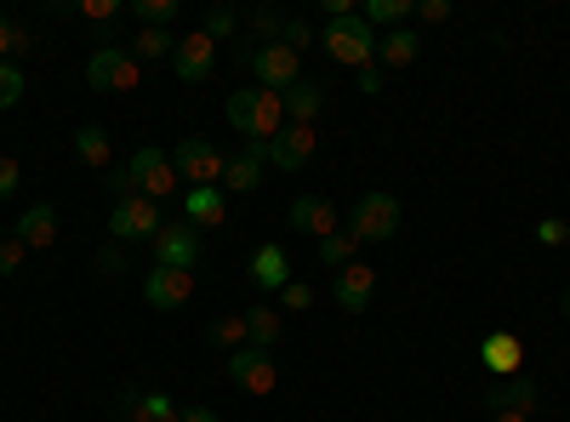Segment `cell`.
Listing matches in <instances>:
<instances>
[{
    "mask_svg": "<svg viewBox=\"0 0 570 422\" xmlns=\"http://www.w3.org/2000/svg\"><path fill=\"white\" fill-rule=\"evenodd\" d=\"M320 52H325L331 63L371 69V63H376V29H371L360 12H348V18H331V23H325V35H320Z\"/></svg>",
    "mask_w": 570,
    "mask_h": 422,
    "instance_id": "obj_1",
    "label": "cell"
},
{
    "mask_svg": "<svg viewBox=\"0 0 570 422\" xmlns=\"http://www.w3.org/2000/svg\"><path fill=\"white\" fill-rule=\"evenodd\" d=\"M86 86H91V91H137V86H142V63L131 58V46L104 40L98 52L86 58Z\"/></svg>",
    "mask_w": 570,
    "mask_h": 422,
    "instance_id": "obj_2",
    "label": "cell"
},
{
    "mask_svg": "<svg viewBox=\"0 0 570 422\" xmlns=\"http://www.w3.org/2000/svg\"><path fill=\"white\" fill-rule=\"evenodd\" d=\"M171 166H177V183H195V189H223V155L217 144H206V137H183V144L171 149Z\"/></svg>",
    "mask_w": 570,
    "mask_h": 422,
    "instance_id": "obj_3",
    "label": "cell"
},
{
    "mask_svg": "<svg viewBox=\"0 0 570 422\" xmlns=\"http://www.w3.org/2000/svg\"><path fill=\"white\" fill-rule=\"evenodd\" d=\"M166 228V217H160V200H149V195H131V200H120L115 212H109V234L126 246V241H149L155 246V234Z\"/></svg>",
    "mask_w": 570,
    "mask_h": 422,
    "instance_id": "obj_4",
    "label": "cell"
},
{
    "mask_svg": "<svg viewBox=\"0 0 570 422\" xmlns=\"http://www.w3.org/2000/svg\"><path fill=\"white\" fill-rule=\"evenodd\" d=\"M126 171H131V189L149 195V200H166V195L177 189V166H171L166 149H149V144H142V149L126 160Z\"/></svg>",
    "mask_w": 570,
    "mask_h": 422,
    "instance_id": "obj_5",
    "label": "cell"
},
{
    "mask_svg": "<svg viewBox=\"0 0 570 422\" xmlns=\"http://www.w3.org/2000/svg\"><path fill=\"white\" fill-rule=\"evenodd\" d=\"M228 383L240 389V394H274V383H279V365H274V354L268 349H234L228 354Z\"/></svg>",
    "mask_w": 570,
    "mask_h": 422,
    "instance_id": "obj_6",
    "label": "cell"
},
{
    "mask_svg": "<svg viewBox=\"0 0 570 422\" xmlns=\"http://www.w3.org/2000/svg\"><path fill=\"white\" fill-rule=\"evenodd\" d=\"M348 234L365 246V241H394L400 234V200L394 195H365L348 217Z\"/></svg>",
    "mask_w": 570,
    "mask_h": 422,
    "instance_id": "obj_7",
    "label": "cell"
},
{
    "mask_svg": "<svg viewBox=\"0 0 570 422\" xmlns=\"http://www.w3.org/2000/svg\"><path fill=\"white\" fill-rule=\"evenodd\" d=\"M142 303L160 308V314H177L195 303V274L188 268H149L142 274Z\"/></svg>",
    "mask_w": 570,
    "mask_h": 422,
    "instance_id": "obj_8",
    "label": "cell"
},
{
    "mask_svg": "<svg viewBox=\"0 0 570 422\" xmlns=\"http://www.w3.org/2000/svg\"><path fill=\"white\" fill-rule=\"evenodd\" d=\"M246 63H252V75H257L263 91H285V86H297V80H303V58H297V52H285L279 40H274V46H252Z\"/></svg>",
    "mask_w": 570,
    "mask_h": 422,
    "instance_id": "obj_9",
    "label": "cell"
},
{
    "mask_svg": "<svg viewBox=\"0 0 570 422\" xmlns=\"http://www.w3.org/2000/svg\"><path fill=\"white\" fill-rule=\"evenodd\" d=\"M200 228L195 223H166L160 234H155V268H188L195 274V263H200Z\"/></svg>",
    "mask_w": 570,
    "mask_h": 422,
    "instance_id": "obj_10",
    "label": "cell"
},
{
    "mask_svg": "<svg viewBox=\"0 0 570 422\" xmlns=\"http://www.w3.org/2000/svg\"><path fill=\"white\" fill-rule=\"evenodd\" d=\"M376 297V268L365 263H348L343 274H331V303H337L343 314H365Z\"/></svg>",
    "mask_w": 570,
    "mask_h": 422,
    "instance_id": "obj_11",
    "label": "cell"
},
{
    "mask_svg": "<svg viewBox=\"0 0 570 422\" xmlns=\"http://www.w3.org/2000/svg\"><path fill=\"white\" fill-rule=\"evenodd\" d=\"M171 69H177L183 86L212 80V69H217V40H206V35H183V40H177V52H171Z\"/></svg>",
    "mask_w": 570,
    "mask_h": 422,
    "instance_id": "obj_12",
    "label": "cell"
},
{
    "mask_svg": "<svg viewBox=\"0 0 570 422\" xmlns=\"http://www.w3.org/2000/svg\"><path fill=\"white\" fill-rule=\"evenodd\" d=\"M314 144H320V137H314V126L285 120V131H279L274 144H268V160H274L279 171H303V166L314 160Z\"/></svg>",
    "mask_w": 570,
    "mask_h": 422,
    "instance_id": "obj_13",
    "label": "cell"
},
{
    "mask_svg": "<svg viewBox=\"0 0 570 422\" xmlns=\"http://www.w3.org/2000/svg\"><path fill=\"white\" fill-rule=\"evenodd\" d=\"M480 365L491 371L497 383H502V377H519V365H525V343H519L513 332H491V337L480 343Z\"/></svg>",
    "mask_w": 570,
    "mask_h": 422,
    "instance_id": "obj_14",
    "label": "cell"
},
{
    "mask_svg": "<svg viewBox=\"0 0 570 422\" xmlns=\"http://www.w3.org/2000/svg\"><path fill=\"white\" fill-rule=\"evenodd\" d=\"M263 160H268V144H246L240 155H234V160L223 166V189H234V195H252L257 183H263Z\"/></svg>",
    "mask_w": 570,
    "mask_h": 422,
    "instance_id": "obj_15",
    "label": "cell"
},
{
    "mask_svg": "<svg viewBox=\"0 0 570 422\" xmlns=\"http://www.w3.org/2000/svg\"><path fill=\"white\" fill-rule=\"evenodd\" d=\"M292 228L325 241V234H337V206H331L325 195H297V200H292Z\"/></svg>",
    "mask_w": 570,
    "mask_h": 422,
    "instance_id": "obj_16",
    "label": "cell"
},
{
    "mask_svg": "<svg viewBox=\"0 0 570 422\" xmlns=\"http://www.w3.org/2000/svg\"><path fill=\"white\" fill-rule=\"evenodd\" d=\"M485 400H491V411H537V383L525 377V371H519V377H502V383H491L485 389Z\"/></svg>",
    "mask_w": 570,
    "mask_h": 422,
    "instance_id": "obj_17",
    "label": "cell"
},
{
    "mask_svg": "<svg viewBox=\"0 0 570 422\" xmlns=\"http://www.w3.org/2000/svg\"><path fill=\"white\" fill-rule=\"evenodd\" d=\"M279 98H285V120H297V126H314V115L325 109V91H320V80H297V86H285L279 91Z\"/></svg>",
    "mask_w": 570,
    "mask_h": 422,
    "instance_id": "obj_18",
    "label": "cell"
},
{
    "mask_svg": "<svg viewBox=\"0 0 570 422\" xmlns=\"http://www.w3.org/2000/svg\"><path fill=\"white\" fill-rule=\"evenodd\" d=\"M18 241L29 246V252H40V246H52L58 241V206H29L23 217H18Z\"/></svg>",
    "mask_w": 570,
    "mask_h": 422,
    "instance_id": "obj_19",
    "label": "cell"
},
{
    "mask_svg": "<svg viewBox=\"0 0 570 422\" xmlns=\"http://www.w3.org/2000/svg\"><path fill=\"white\" fill-rule=\"evenodd\" d=\"M183 217L195 223V228H217L228 217V195L223 189H188L183 195Z\"/></svg>",
    "mask_w": 570,
    "mask_h": 422,
    "instance_id": "obj_20",
    "label": "cell"
},
{
    "mask_svg": "<svg viewBox=\"0 0 570 422\" xmlns=\"http://www.w3.org/2000/svg\"><path fill=\"white\" fill-rule=\"evenodd\" d=\"M416 52H422V40H416L411 23L405 29H389L383 40H376V63H383V69H405V63H416Z\"/></svg>",
    "mask_w": 570,
    "mask_h": 422,
    "instance_id": "obj_21",
    "label": "cell"
},
{
    "mask_svg": "<svg viewBox=\"0 0 570 422\" xmlns=\"http://www.w3.org/2000/svg\"><path fill=\"white\" fill-rule=\"evenodd\" d=\"M252 279H257V292H285V286H292V263H285V252L263 246L252 257Z\"/></svg>",
    "mask_w": 570,
    "mask_h": 422,
    "instance_id": "obj_22",
    "label": "cell"
},
{
    "mask_svg": "<svg viewBox=\"0 0 570 422\" xmlns=\"http://www.w3.org/2000/svg\"><path fill=\"white\" fill-rule=\"evenodd\" d=\"M279 332H285V314H274L268 303H257V308H246V343H252V349H268V354H274V343H279Z\"/></svg>",
    "mask_w": 570,
    "mask_h": 422,
    "instance_id": "obj_23",
    "label": "cell"
},
{
    "mask_svg": "<svg viewBox=\"0 0 570 422\" xmlns=\"http://www.w3.org/2000/svg\"><path fill=\"white\" fill-rule=\"evenodd\" d=\"M371 29H405L411 18V0H365V12H360Z\"/></svg>",
    "mask_w": 570,
    "mask_h": 422,
    "instance_id": "obj_24",
    "label": "cell"
},
{
    "mask_svg": "<svg viewBox=\"0 0 570 422\" xmlns=\"http://www.w3.org/2000/svg\"><path fill=\"white\" fill-rule=\"evenodd\" d=\"M75 155H80V166H109V131L104 126H80L75 131Z\"/></svg>",
    "mask_w": 570,
    "mask_h": 422,
    "instance_id": "obj_25",
    "label": "cell"
},
{
    "mask_svg": "<svg viewBox=\"0 0 570 422\" xmlns=\"http://www.w3.org/2000/svg\"><path fill=\"white\" fill-rule=\"evenodd\" d=\"M223 115H228V126L240 131V137H252V126H257V91H228Z\"/></svg>",
    "mask_w": 570,
    "mask_h": 422,
    "instance_id": "obj_26",
    "label": "cell"
},
{
    "mask_svg": "<svg viewBox=\"0 0 570 422\" xmlns=\"http://www.w3.org/2000/svg\"><path fill=\"white\" fill-rule=\"evenodd\" d=\"M354 234H325V241H320V268H331V274H343L348 263H354Z\"/></svg>",
    "mask_w": 570,
    "mask_h": 422,
    "instance_id": "obj_27",
    "label": "cell"
},
{
    "mask_svg": "<svg viewBox=\"0 0 570 422\" xmlns=\"http://www.w3.org/2000/svg\"><path fill=\"white\" fill-rule=\"evenodd\" d=\"M177 52V40L166 35V29H142L137 40H131V58L137 63H155V58H171Z\"/></svg>",
    "mask_w": 570,
    "mask_h": 422,
    "instance_id": "obj_28",
    "label": "cell"
},
{
    "mask_svg": "<svg viewBox=\"0 0 570 422\" xmlns=\"http://www.w3.org/2000/svg\"><path fill=\"white\" fill-rule=\"evenodd\" d=\"M126 416H131V422H177L183 411H177L166 394H137V405H131Z\"/></svg>",
    "mask_w": 570,
    "mask_h": 422,
    "instance_id": "obj_29",
    "label": "cell"
},
{
    "mask_svg": "<svg viewBox=\"0 0 570 422\" xmlns=\"http://www.w3.org/2000/svg\"><path fill=\"white\" fill-rule=\"evenodd\" d=\"M131 18H137L142 29H166V23L177 18V0H131Z\"/></svg>",
    "mask_w": 570,
    "mask_h": 422,
    "instance_id": "obj_30",
    "label": "cell"
},
{
    "mask_svg": "<svg viewBox=\"0 0 570 422\" xmlns=\"http://www.w3.org/2000/svg\"><path fill=\"white\" fill-rule=\"evenodd\" d=\"M217 349H246V314H223L212 320V332H206Z\"/></svg>",
    "mask_w": 570,
    "mask_h": 422,
    "instance_id": "obj_31",
    "label": "cell"
},
{
    "mask_svg": "<svg viewBox=\"0 0 570 422\" xmlns=\"http://www.w3.org/2000/svg\"><path fill=\"white\" fill-rule=\"evenodd\" d=\"M29 52V29L12 23V18H0V63H18Z\"/></svg>",
    "mask_w": 570,
    "mask_h": 422,
    "instance_id": "obj_32",
    "label": "cell"
},
{
    "mask_svg": "<svg viewBox=\"0 0 570 422\" xmlns=\"http://www.w3.org/2000/svg\"><path fill=\"white\" fill-rule=\"evenodd\" d=\"M279 46H285V52H297V58H303V46H314V29H308L303 18H285V29H279Z\"/></svg>",
    "mask_w": 570,
    "mask_h": 422,
    "instance_id": "obj_33",
    "label": "cell"
},
{
    "mask_svg": "<svg viewBox=\"0 0 570 422\" xmlns=\"http://www.w3.org/2000/svg\"><path fill=\"white\" fill-rule=\"evenodd\" d=\"M23 98V69L18 63H0V109H12Z\"/></svg>",
    "mask_w": 570,
    "mask_h": 422,
    "instance_id": "obj_34",
    "label": "cell"
},
{
    "mask_svg": "<svg viewBox=\"0 0 570 422\" xmlns=\"http://www.w3.org/2000/svg\"><path fill=\"white\" fill-rule=\"evenodd\" d=\"M234 29H240V18H234L228 7H212V12H206V29H200V35H206V40H228Z\"/></svg>",
    "mask_w": 570,
    "mask_h": 422,
    "instance_id": "obj_35",
    "label": "cell"
},
{
    "mask_svg": "<svg viewBox=\"0 0 570 422\" xmlns=\"http://www.w3.org/2000/svg\"><path fill=\"white\" fill-rule=\"evenodd\" d=\"M23 252H29V246L18 241V234H12V241H0V279H12V274L23 268Z\"/></svg>",
    "mask_w": 570,
    "mask_h": 422,
    "instance_id": "obj_36",
    "label": "cell"
},
{
    "mask_svg": "<svg viewBox=\"0 0 570 422\" xmlns=\"http://www.w3.org/2000/svg\"><path fill=\"white\" fill-rule=\"evenodd\" d=\"M279 297H285V308H292V314H308L314 308V286H308V279H292Z\"/></svg>",
    "mask_w": 570,
    "mask_h": 422,
    "instance_id": "obj_37",
    "label": "cell"
},
{
    "mask_svg": "<svg viewBox=\"0 0 570 422\" xmlns=\"http://www.w3.org/2000/svg\"><path fill=\"white\" fill-rule=\"evenodd\" d=\"M252 29H257V40H263V46H274V40H279V29H285V18H279L274 7H263V12L252 18Z\"/></svg>",
    "mask_w": 570,
    "mask_h": 422,
    "instance_id": "obj_38",
    "label": "cell"
},
{
    "mask_svg": "<svg viewBox=\"0 0 570 422\" xmlns=\"http://www.w3.org/2000/svg\"><path fill=\"white\" fill-rule=\"evenodd\" d=\"M23 189V171H18V160L12 155H0V200H12Z\"/></svg>",
    "mask_w": 570,
    "mask_h": 422,
    "instance_id": "obj_39",
    "label": "cell"
},
{
    "mask_svg": "<svg viewBox=\"0 0 570 422\" xmlns=\"http://www.w3.org/2000/svg\"><path fill=\"white\" fill-rule=\"evenodd\" d=\"M411 18H422V23H445V18H451V0H416Z\"/></svg>",
    "mask_w": 570,
    "mask_h": 422,
    "instance_id": "obj_40",
    "label": "cell"
},
{
    "mask_svg": "<svg viewBox=\"0 0 570 422\" xmlns=\"http://www.w3.org/2000/svg\"><path fill=\"white\" fill-rule=\"evenodd\" d=\"M98 274H126V246H120V241H109V246L98 252Z\"/></svg>",
    "mask_w": 570,
    "mask_h": 422,
    "instance_id": "obj_41",
    "label": "cell"
},
{
    "mask_svg": "<svg viewBox=\"0 0 570 422\" xmlns=\"http://www.w3.org/2000/svg\"><path fill=\"white\" fill-rule=\"evenodd\" d=\"M120 12V0H80V18H91V23H109Z\"/></svg>",
    "mask_w": 570,
    "mask_h": 422,
    "instance_id": "obj_42",
    "label": "cell"
},
{
    "mask_svg": "<svg viewBox=\"0 0 570 422\" xmlns=\"http://www.w3.org/2000/svg\"><path fill=\"white\" fill-rule=\"evenodd\" d=\"M564 234H570V223H559V217H542V223H537V241H542V246H559Z\"/></svg>",
    "mask_w": 570,
    "mask_h": 422,
    "instance_id": "obj_43",
    "label": "cell"
},
{
    "mask_svg": "<svg viewBox=\"0 0 570 422\" xmlns=\"http://www.w3.org/2000/svg\"><path fill=\"white\" fill-rule=\"evenodd\" d=\"M104 183H109V195H115V206H120V200H131V195H137V189H131V171H126V166H120V171H109V177H104Z\"/></svg>",
    "mask_w": 570,
    "mask_h": 422,
    "instance_id": "obj_44",
    "label": "cell"
},
{
    "mask_svg": "<svg viewBox=\"0 0 570 422\" xmlns=\"http://www.w3.org/2000/svg\"><path fill=\"white\" fill-rule=\"evenodd\" d=\"M360 91H365V98H376V91H383V69H360Z\"/></svg>",
    "mask_w": 570,
    "mask_h": 422,
    "instance_id": "obj_45",
    "label": "cell"
},
{
    "mask_svg": "<svg viewBox=\"0 0 570 422\" xmlns=\"http://www.w3.org/2000/svg\"><path fill=\"white\" fill-rule=\"evenodd\" d=\"M177 422H223V416H217V411H212V405H188V411H183V416H177Z\"/></svg>",
    "mask_w": 570,
    "mask_h": 422,
    "instance_id": "obj_46",
    "label": "cell"
},
{
    "mask_svg": "<svg viewBox=\"0 0 570 422\" xmlns=\"http://www.w3.org/2000/svg\"><path fill=\"white\" fill-rule=\"evenodd\" d=\"M497 422H531L525 411H497Z\"/></svg>",
    "mask_w": 570,
    "mask_h": 422,
    "instance_id": "obj_47",
    "label": "cell"
},
{
    "mask_svg": "<svg viewBox=\"0 0 570 422\" xmlns=\"http://www.w3.org/2000/svg\"><path fill=\"white\" fill-rule=\"evenodd\" d=\"M559 308H564V320H570V286H564V297H559Z\"/></svg>",
    "mask_w": 570,
    "mask_h": 422,
    "instance_id": "obj_48",
    "label": "cell"
},
{
    "mask_svg": "<svg viewBox=\"0 0 570 422\" xmlns=\"http://www.w3.org/2000/svg\"><path fill=\"white\" fill-rule=\"evenodd\" d=\"M564 241H570V234H564Z\"/></svg>",
    "mask_w": 570,
    "mask_h": 422,
    "instance_id": "obj_49",
    "label": "cell"
}]
</instances>
